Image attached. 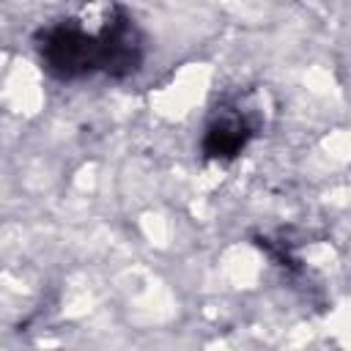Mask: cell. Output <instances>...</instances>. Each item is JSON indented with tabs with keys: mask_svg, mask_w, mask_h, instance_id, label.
<instances>
[{
	"mask_svg": "<svg viewBox=\"0 0 351 351\" xmlns=\"http://www.w3.org/2000/svg\"><path fill=\"white\" fill-rule=\"evenodd\" d=\"M252 137V126L244 118H219L208 126L203 137V154L208 159H233L244 151Z\"/></svg>",
	"mask_w": 351,
	"mask_h": 351,
	"instance_id": "obj_2",
	"label": "cell"
},
{
	"mask_svg": "<svg viewBox=\"0 0 351 351\" xmlns=\"http://www.w3.org/2000/svg\"><path fill=\"white\" fill-rule=\"evenodd\" d=\"M47 69L63 80H74L99 69V36L74 22H60L44 30L38 41Z\"/></svg>",
	"mask_w": 351,
	"mask_h": 351,
	"instance_id": "obj_1",
	"label": "cell"
}]
</instances>
